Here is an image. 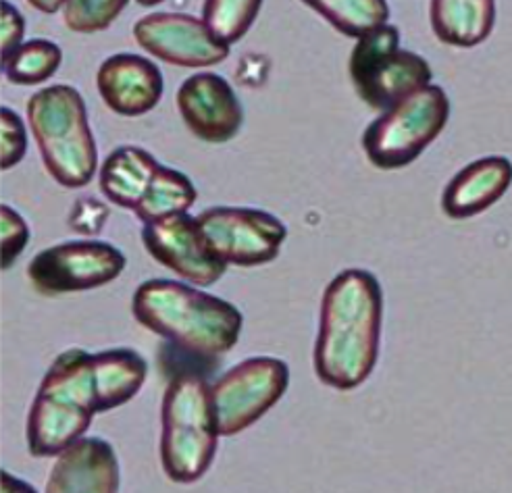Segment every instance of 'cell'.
Here are the masks:
<instances>
[{
  "mask_svg": "<svg viewBox=\"0 0 512 493\" xmlns=\"http://www.w3.org/2000/svg\"><path fill=\"white\" fill-rule=\"evenodd\" d=\"M383 292L367 269H346L321 298L315 373L323 385L350 392L363 385L379 356Z\"/></svg>",
  "mask_w": 512,
  "mask_h": 493,
  "instance_id": "1",
  "label": "cell"
},
{
  "mask_svg": "<svg viewBox=\"0 0 512 493\" xmlns=\"http://www.w3.org/2000/svg\"><path fill=\"white\" fill-rule=\"evenodd\" d=\"M132 313L155 335L200 358L232 350L244 325L232 302L171 279L144 281L134 292Z\"/></svg>",
  "mask_w": 512,
  "mask_h": 493,
  "instance_id": "2",
  "label": "cell"
},
{
  "mask_svg": "<svg viewBox=\"0 0 512 493\" xmlns=\"http://www.w3.org/2000/svg\"><path fill=\"white\" fill-rule=\"evenodd\" d=\"M98 412L94 358L82 348L59 354L48 367L28 417V450L34 458H57L86 435Z\"/></svg>",
  "mask_w": 512,
  "mask_h": 493,
  "instance_id": "3",
  "label": "cell"
},
{
  "mask_svg": "<svg viewBox=\"0 0 512 493\" xmlns=\"http://www.w3.org/2000/svg\"><path fill=\"white\" fill-rule=\"evenodd\" d=\"M28 121L50 177L69 190L88 186L98 148L82 94L67 84L42 88L28 102Z\"/></svg>",
  "mask_w": 512,
  "mask_h": 493,
  "instance_id": "4",
  "label": "cell"
},
{
  "mask_svg": "<svg viewBox=\"0 0 512 493\" xmlns=\"http://www.w3.org/2000/svg\"><path fill=\"white\" fill-rule=\"evenodd\" d=\"M161 464L173 483H194L211 469L219 423L211 385L196 373H179L165 389L161 408Z\"/></svg>",
  "mask_w": 512,
  "mask_h": 493,
  "instance_id": "5",
  "label": "cell"
},
{
  "mask_svg": "<svg viewBox=\"0 0 512 493\" xmlns=\"http://www.w3.org/2000/svg\"><path fill=\"white\" fill-rule=\"evenodd\" d=\"M450 119V98L440 86H425L402 98L369 123L363 150L371 165L396 171L415 163L435 142Z\"/></svg>",
  "mask_w": 512,
  "mask_h": 493,
  "instance_id": "6",
  "label": "cell"
},
{
  "mask_svg": "<svg viewBox=\"0 0 512 493\" xmlns=\"http://www.w3.org/2000/svg\"><path fill=\"white\" fill-rule=\"evenodd\" d=\"M350 80L367 107L388 111L402 98L431 84L429 63L400 48V32L392 23H381L356 38L348 61Z\"/></svg>",
  "mask_w": 512,
  "mask_h": 493,
  "instance_id": "7",
  "label": "cell"
},
{
  "mask_svg": "<svg viewBox=\"0 0 512 493\" xmlns=\"http://www.w3.org/2000/svg\"><path fill=\"white\" fill-rule=\"evenodd\" d=\"M288 385V365L273 356L246 358L223 373L211 385L221 437L238 435L263 419L284 398Z\"/></svg>",
  "mask_w": 512,
  "mask_h": 493,
  "instance_id": "8",
  "label": "cell"
},
{
  "mask_svg": "<svg viewBox=\"0 0 512 493\" xmlns=\"http://www.w3.org/2000/svg\"><path fill=\"white\" fill-rule=\"evenodd\" d=\"M127 265L125 254L100 240L65 242L32 258L28 275L44 296L96 290L115 281Z\"/></svg>",
  "mask_w": 512,
  "mask_h": 493,
  "instance_id": "9",
  "label": "cell"
},
{
  "mask_svg": "<svg viewBox=\"0 0 512 493\" xmlns=\"http://www.w3.org/2000/svg\"><path fill=\"white\" fill-rule=\"evenodd\" d=\"M196 219L211 248L236 267L275 261L288 238V227L275 215L248 206H213Z\"/></svg>",
  "mask_w": 512,
  "mask_h": 493,
  "instance_id": "10",
  "label": "cell"
},
{
  "mask_svg": "<svg viewBox=\"0 0 512 493\" xmlns=\"http://www.w3.org/2000/svg\"><path fill=\"white\" fill-rule=\"evenodd\" d=\"M134 40L152 57L186 69H207L229 57V44L188 13H152L136 21Z\"/></svg>",
  "mask_w": 512,
  "mask_h": 493,
  "instance_id": "11",
  "label": "cell"
},
{
  "mask_svg": "<svg viewBox=\"0 0 512 493\" xmlns=\"http://www.w3.org/2000/svg\"><path fill=\"white\" fill-rule=\"evenodd\" d=\"M142 242L157 263L194 285L209 288L227 271V263L204 238L198 219L188 213L144 223Z\"/></svg>",
  "mask_w": 512,
  "mask_h": 493,
  "instance_id": "12",
  "label": "cell"
},
{
  "mask_svg": "<svg viewBox=\"0 0 512 493\" xmlns=\"http://www.w3.org/2000/svg\"><path fill=\"white\" fill-rule=\"evenodd\" d=\"M177 109L190 132L209 144L234 140L244 123V109L234 88L213 71L190 75L179 86Z\"/></svg>",
  "mask_w": 512,
  "mask_h": 493,
  "instance_id": "13",
  "label": "cell"
},
{
  "mask_svg": "<svg viewBox=\"0 0 512 493\" xmlns=\"http://www.w3.org/2000/svg\"><path fill=\"white\" fill-rule=\"evenodd\" d=\"M96 86L105 105L121 117L150 113L165 92L161 69L134 53H119L102 61L96 73Z\"/></svg>",
  "mask_w": 512,
  "mask_h": 493,
  "instance_id": "14",
  "label": "cell"
},
{
  "mask_svg": "<svg viewBox=\"0 0 512 493\" xmlns=\"http://www.w3.org/2000/svg\"><path fill=\"white\" fill-rule=\"evenodd\" d=\"M121 487L119 460L107 439L80 437L57 456L48 493H115Z\"/></svg>",
  "mask_w": 512,
  "mask_h": 493,
  "instance_id": "15",
  "label": "cell"
},
{
  "mask_svg": "<svg viewBox=\"0 0 512 493\" xmlns=\"http://www.w3.org/2000/svg\"><path fill=\"white\" fill-rule=\"evenodd\" d=\"M512 186V163L506 157H485L460 169L442 194L448 219H473L504 198Z\"/></svg>",
  "mask_w": 512,
  "mask_h": 493,
  "instance_id": "16",
  "label": "cell"
},
{
  "mask_svg": "<svg viewBox=\"0 0 512 493\" xmlns=\"http://www.w3.org/2000/svg\"><path fill=\"white\" fill-rule=\"evenodd\" d=\"M429 21L440 42L475 48L494 32L496 0H431Z\"/></svg>",
  "mask_w": 512,
  "mask_h": 493,
  "instance_id": "17",
  "label": "cell"
},
{
  "mask_svg": "<svg viewBox=\"0 0 512 493\" xmlns=\"http://www.w3.org/2000/svg\"><path fill=\"white\" fill-rule=\"evenodd\" d=\"M159 165L161 163L140 146H119L100 167V192L115 206L136 211Z\"/></svg>",
  "mask_w": 512,
  "mask_h": 493,
  "instance_id": "18",
  "label": "cell"
},
{
  "mask_svg": "<svg viewBox=\"0 0 512 493\" xmlns=\"http://www.w3.org/2000/svg\"><path fill=\"white\" fill-rule=\"evenodd\" d=\"M96 373L98 412L119 408L136 398L148 377V365L132 348H113L92 354Z\"/></svg>",
  "mask_w": 512,
  "mask_h": 493,
  "instance_id": "19",
  "label": "cell"
},
{
  "mask_svg": "<svg viewBox=\"0 0 512 493\" xmlns=\"http://www.w3.org/2000/svg\"><path fill=\"white\" fill-rule=\"evenodd\" d=\"M196 198V186L186 173L159 165L142 202L136 206L134 213L142 223H152L171 215L188 213Z\"/></svg>",
  "mask_w": 512,
  "mask_h": 493,
  "instance_id": "20",
  "label": "cell"
},
{
  "mask_svg": "<svg viewBox=\"0 0 512 493\" xmlns=\"http://www.w3.org/2000/svg\"><path fill=\"white\" fill-rule=\"evenodd\" d=\"M319 13L331 28L348 38H361L381 23H388V0H302Z\"/></svg>",
  "mask_w": 512,
  "mask_h": 493,
  "instance_id": "21",
  "label": "cell"
},
{
  "mask_svg": "<svg viewBox=\"0 0 512 493\" xmlns=\"http://www.w3.org/2000/svg\"><path fill=\"white\" fill-rule=\"evenodd\" d=\"M63 63L59 44L36 38L23 42L11 57L3 61L7 80L15 86H38L48 82Z\"/></svg>",
  "mask_w": 512,
  "mask_h": 493,
  "instance_id": "22",
  "label": "cell"
},
{
  "mask_svg": "<svg viewBox=\"0 0 512 493\" xmlns=\"http://www.w3.org/2000/svg\"><path fill=\"white\" fill-rule=\"evenodd\" d=\"M263 0H204L202 19L229 46L240 42L254 25Z\"/></svg>",
  "mask_w": 512,
  "mask_h": 493,
  "instance_id": "23",
  "label": "cell"
},
{
  "mask_svg": "<svg viewBox=\"0 0 512 493\" xmlns=\"http://www.w3.org/2000/svg\"><path fill=\"white\" fill-rule=\"evenodd\" d=\"M130 0H65L63 21L75 34H98L117 21Z\"/></svg>",
  "mask_w": 512,
  "mask_h": 493,
  "instance_id": "24",
  "label": "cell"
},
{
  "mask_svg": "<svg viewBox=\"0 0 512 493\" xmlns=\"http://www.w3.org/2000/svg\"><path fill=\"white\" fill-rule=\"evenodd\" d=\"M28 152V132L21 117L3 107L0 109V169H13L19 165Z\"/></svg>",
  "mask_w": 512,
  "mask_h": 493,
  "instance_id": "25",
  "label": "cell"
},
{
  "mask_svg": "<svg viewBox=\"0 0 512 493\" xmlns=\"http://www.w3.org/2000/svg\"><path fill=\"white\" fill-rule=\"evenodd\" d=\"M0 229H3V269L7 271L30 244V227L15 209L3 204L0 206Z\"/></svg>",
  "mask_w": 512,
  "mask_h": 493,
  "instance_id": "26",
  "label": "cell"
},
{
  "mask_svg": "<svg viewBox=\"0 0 512 493\" xmlns=\"http://www.w3.org/2000/svg\"><path fill=\"white\" fill-rule=\"evenodd\" d=\"M109 221V209L96 198H80L69 215V227L80 236H98Z\"/></svg>",
  "mask_w": 512,
  "mask_h": 493,
  "instance_id": "27",
  "label": "cell"
},
{
  "mask_svg": "<svg viewBox=\"0 0 512 493\" xmlns=\"http://www.w3.org/2000/svg\"><path fill=\"white\" fill-rule=\"evenodd\" d=\"M23 36H25L23 15L13 3H9V0H0V50H3V61L11 57L23 44Z\"/></svg>",
  "mask_w": 512,
  "mask_h": 493,
  "instance_id": "28",
  "label": "cell"
},
{
  "mask_svg": "<svg viewBox=\"0 0 512 493\" xmlns=\"http://www.w3.org/2000/svg\"><path fill=\"white\" fill-rule=\"evenodd\" d=\"M30 7H34L36 11L40 13H46V15H53L57 13L59 9H63L65 0H28Z\"/></svg>",
  "mask_w": 512,
  "mask_h": 493,
  "instance_id": "29",
  "label": "cell"
},
{
  "mask_svg": "<svg viewBox=\"0 0 512 493\" xmlns=\"http://www.w3.org/2000/svg\"><path fill=\"white\" fill-rule=\"evenodd\" d=\"M136 3H138L140 7H157V5L165 3V0H136Z\"/></svg>",
  "mask_w": 512,
  "mask_h": 493,
  "instance_id": "30",
  "label": "cell"
}]
</instances>
